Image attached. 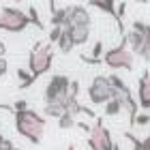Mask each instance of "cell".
Segmentation results:
<instances>
[{
    "instance_id": "1",
    "label": "cell",
    "mask_w": 150,
    "mask_h": 150,
    "mask_svg": "<svg viewBox=\"0 0 150 150\" xmlns=\"http://www.w3.org/2000/svg\"><path fill=\"white\" fill-rule=\"evenodd\" d=\"M15 129L17 133L26 137L32 144H41L45 133V118L39 116L35 110H24V112H15Z\"/></svg>"
},
{
    "instance_id": "2",
    "label": "cell",
    "mask_w": 150,
    "mask_h": 150,
    "mask_svg": "<svg viewBox=\"0 0 150 150\" xmlns=\"http://www.w3.org/2000/svg\"><path fill=\"white\" fill-rule=\"evenodd\" d=\"M52 62H54V52H52V45L50 43H37V47L30 52L28 56V69L32 79H39L41 75H45L47 71L52 69Z\"/></svg>"
},
{
    "instance_id": "3",
    "label": "cell",
    "mask_w": 150,
    "mask_h": 150,
    "mask_svg": "<svg viewBox=\"0 0 150 150\" xmlns=\"http://www.w3.org/2000/svg\"><path fill=\"white\" fill-rule=\"evenodd\" d=\"M28 13H24L17 6H4L0 11V30L4 32H22L24 28H28Z\"/></svg>"
},
{
    "instance_id": "4",
    "label": "cell",
    "mask_w": 150,
    "mask_h": 150,
    "mask_svg": "<svg viewBox=\"0 0 150 150\" xmlns=\"http://www.w3.org/2000/svg\"><path fill=\"white\" fill-rule=\"evenodd\" d=\"M103 64H107L110 69H125L133 71V54L129 52V47L122 39V43L118 47H112L103 54Z\"/></svg>"
},
{
    "instance_id": "5",
    "label": "cell",
    "mask_w": 150,
    "mask_h": 150,
    "mask_svg": "<svg viewBox=\"0 0 150 150\" xmlns=\"http://www.w3.org/2000/svg\"><path fill=\"white\" fill-rule=\"evenodd\" d=\"M88 99H90L92 105H105L107 101L114 99V90H112V84L105 75H97L92 79L90 88H88Z\"/></svg>"
},
{
    "instance_id": "6",
    "label": "cell",
    "mask_w": 150,
    "mask_h": 150,
    "mask_svg": "<svg viewBox=\"0 0 150 150\" xmlns=\"http://www.w3.org/2000/svg\"><path fill=\"white\" fill-rule=\"evenodd\" d=\"M88 146H90V150H112V146H114L112 135H110V131H107V127L103 125L101 118H94V125L90 127Z\"/></svg>"
},
{
    "instance_id": "7",
    "label": "cell",
    "mask_w": 150,
    "mask_h": 150,
    "mask_svg": "<svg viewBox=\"0 0 150 150\" xmlns=\"http://www.w3.org/2000/svg\"><path fill=\"white\" fill-rule=\"evenodd\" d=\"M69 84L71 79L67 75H54L50 84L45 86V103H54V101H62L69 94Z\"/></svg>"
},
{
    "instance_id": "8",
    "label": "cell",
    "mask_w": 150,
    "mask_h": 150,
    "mask_svg": "<svg viewBox=\"0 0 150 150\" xmlns=\"http://www.w3.org/2000/svg\"><path fill=\"white\" fill-rule=\"evenodd\" d=\"M92 24V17L90 13H88L86 6H69V28H73V26H86V28H90Z\"/></svg>"
},
{
    "instance_id": "9",
    "label": "cell",
    "mask_w": 150,
    "mask_h": 150,
    "mask_svg": "<svg viewBox=\"0 0 150 150\" xmlns=\"http://www.w3.org/2000/svg\"><path fill=\"white\" fill-rule=\"evenodd\" d=\"M137 105L142 110H150V71H144L137 84Z\"/></svg>"
},
{
    "instance_id": "10",
    "label": "cell",
    "mask_w": 150,
    "mask_h": 150,
    "mask_svg": "<svg viewBox=\"0 0 150 150\" xmlns=\"http://www.w3.org/2000/svg\"><path fill=\"white\" fill-rule=\"evenodd\" d=\"M69 35L73 39V45H84L90 39V28H86V26H73V28H69Z\"/></svg>"
},
{
    "instance_id": "11",
    "label": "cell",
    "mask_w": 150,
    "mask_h": 150,
    "mask_svg": "<svg viewBox=\"0 0 150 150\" xmlns=\"http://www.w3.org/2000/svg\"><path fill=\"white\" fill-rule=\"evenodd\" d=\"M43 114L47 118H60V116L64 114V99L62 101H54V103H45Z\"/></svg>"
},
{
    "instance_id": "12",
    "label": "cell",
    "mask_w": 150,
    "mask_h": 150,
    "mask_svg": "<svg viewBox=\"0 0 150 150\" xmlns=\"http://www.w3.org/2000/svg\"><path fill=\"white\" fill-rule=\"evenodd\" d=\"M58 50L62 52V54H69L71 50H73V39H71V35H69V30H62V35H60V39H58Z\"/></svg>"
},
{
    "instance_id": "13",
    "label": "cell",
    "mask_w": 150,
    "mask_h": 150,
    "mask_svg": "<svg viewBox=\"0 0 150 150\" xmlns=\"http://www.w3.org/2000/svg\"><path fill=\"white\" fill-rule=\"evenodd\" d=\"M103 107H105V116H118V114L122 112V105H120V101H118V99L107 101Z\"/></svg>"
},
{
    "instance_id": "14",
    "label": "cell",
    "mask_w": 150,
    "mask_h": 150,
    "mask_svg": "<svg viewBox=\"0 0 150 150\" xmlns=\"http://www.w3.org/2000/svg\"><path fill=\"white\" fill-rule=\"evenodd\" d=\"M75 125H77V122H75V116L73 114H62V116H60V118H58V127L60 129H71V127H75Z\"/></svg>"
},
{
    "instance_id": "15",
    "label": "cell",
    "mask_w": 150,
    "mask_h": 150,
    "mask_svg": "<svg viewBox=\"0 0 150 150\" xmlns=\"http://www.w3.org/2000/svg\"><path fill=\"white\" fill-rule=\"evenodd\" d=\"M131 30H135V32H139L142 37L150 39V24H146V22H133Z\"/></svg>"
},
{
    "instance_id": "16",
    "label": "cell",
    "mask_w": 150,
    "mask_h": 150,
    "mask_svg": "<svg viewBox=\"0 0 150 150\" xmlns=\"http://www.w3.org/2000/svg\"><path fill=\"white\" fill-rule=\"evenodd\" d=\"M103 47H105L103 41H97L94 47H92V52H90V58H92V60H103V54H105Z\"/></svg>"
},
{
    "instance_id": "17",
    "label": "cell",
    "mask_w": 150,
    "mask_h": 150,
    "mask_svg": "<svg viewBox=\"0 0 150 150\" xmlns=\"http://www.w3.org/2000/svg\"><path fill=\"white\" fill-rule=\"evenodd\" d=\"M17 77L24 81V84H22V88H28L30 84H35V79H32L30 71H26V69H17Z\"/></svg>"
},
{
    "instance_id": "18",
    "label": "cell",
    "mask_w": 150,
    "mask_h": 150,
    "mask_svg": "<svg viewBox=\"0 0 150 150\" xmlns=\"http://www.w3.org/2000/svg\"><path fill=\"white\" fill-rule=\"evenodd\" d=\"M60 35H62V28H52L50 30V41H47V43H58V39H60Z\"/></svg>"
},
{
    "instance_id": "19",
    "label": "cell",
    "mask_w": 150,
    "mask_h": 150,
    "mask_svg": "<svg viewBox=\"0 0 150 150\" xmlns=\"http://www.w3.org/2000/svg\"><path fill=\"white\" fill-rule=\"evenodd\" d=\"M148 122H150V116H148V114H137V116H135V122H133V125H139V127H146V125H148Z\"/></svg>"
},
{
    "instance_id": "20",
    "label": "cell",
    "mask_w": 150,
    "mask_h": 150,
    "mask_svg": "<svg viewBox=\"0 0 150 150\" xmlns=\"http://www.w3.org/2000/svg\"><path fill=\"white\" fill-rule=\"evenodd\" d=\"M142 58L146 60V62H150V39H146V45H144V50H142V54H139Z\"/></svg>"
},
{
    "instance_id": "21",
    "label": "cell",
    "mask_w": 150,
    "mask_h": 150,
    "mask_svg": "<svg viewBox=\"0 0 150 150\" xmlns=\"http://www.w3.org/2000/svg\"><path fill=\"white\" fill-rule=\"evenodd\" d=\"M11 110H13V114H15V112H24V110H28V103H26V101H17Z\"/></svg>"
},
{
    "instance_id": "22",
    "label": "cell",
    "mask_w": 150,
    "mask_h": 150,
    "mask_svg": "<svg viewBox=\"0 0 150 150\" xmlns=\"http://www.w3.org/2000/svg\"><path fill=\"white\" fill-rule=\"evenodd\" d=\"M6 71H9V64H6L4 58H0V77H2V75H6Z\"/></svg>"
},
{
    "instance_id": "23",
    "label": "cell",
    "mask_w": 150,
    "mask_h": 150,
    "mask_svg": "<svg viewBox=\"0 0 150 150\" xmlns=\"http://www.w3.org/2000/svg\"><path fill=\"white\" fill-rule=\"evenodd\" d=\"M4 54H6V45H4V41L0 39V58H4Z\"/></svg>"
},
{
    "instance_id": "24",
    "label": "cell",
    "mask_w": 150,
    "mask_h": 150,
    "mask_svg": "<svg viewBox=\"0 0 150 150\" xmlns=\"http://www.w3.org/2000/svg\"><path fill=\"white\" fill-rule=\"evenodd\" d=\"M67 150H75V146H69V148H67Z\"/></svg>"
}]
</instances>
